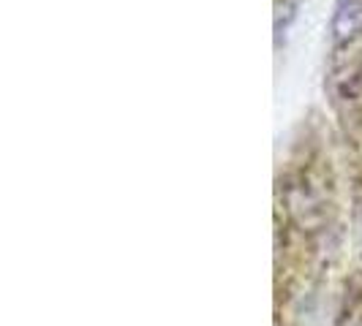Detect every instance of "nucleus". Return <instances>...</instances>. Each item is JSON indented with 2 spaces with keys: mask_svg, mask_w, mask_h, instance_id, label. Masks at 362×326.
I'll use <instances>...</instances> for the list:
<instances>
[{
  "mask_svg": "<svg viewBox=\"0 0 362 326\" xmlns=\"http://www.w3.org/2000/svg\"><path fill=\"white\" fill-rule=\"evenodd\" d=\"M360 33H362V3L351 0V3H346V6H341L335 11V17H332V38L338 44H346V41L357 38Z\"/></svg>",
  "mask_w": 362,
  "mask_h": 326,
  "instance_id": "nucleus-1",
  "label": "nucleus"
}]
</instances>
